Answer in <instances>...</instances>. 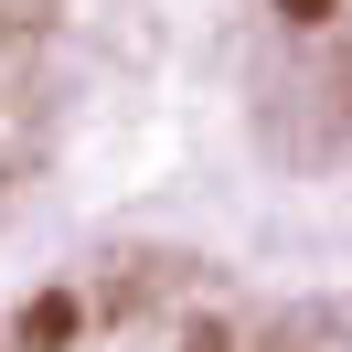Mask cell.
<instances>
[{"instance_id":"3957f363","label":"cell","mask_w":352,"mask_h":352,"mask_svg":"<svg viewBox=\"0 0 352 352\" xmlns=\"http://www.w3.org/2000/svg\"><path fill=\"white\" fill-rule=\"evenodd\" d=\"M278 11H288V22H320V11H331V0H278Z\"/></svg>"},{"instance_id":"7a4b0ae2","label":"cell","mask_w":352,"mask_h":352,"mask_svg":"<svg viewBox=\"0 0 352 352\" xmlns=\"http://www.w3.org/2000/svg\"><path fill=\"white\" fill-rule=\"evenodd\" d=\"M182 352H235V342H224L214 320H192V342H182Z\"/></svg>"},{"instance_id":"6da1fadb","label":"cell","mask_w":352,"mask_h":352,"mask_svg":"<svg viewBox=\"0 0 352 352\" xmlns=\"http://www.w3.org/2000/svg\"><path fill=\"white\" fill-rule=\"evenodd\" d=\"M75 331H86V299H75V288H32L22 320H11V342L22 352H75Z\"/></svg>"}]
</instances>
